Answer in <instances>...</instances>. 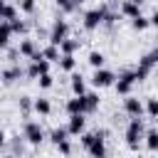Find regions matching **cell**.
<instances>
[{
  "label": "cell",
  "mask_w": 158,
  "mask_h": 158,
  "mask_svg": "<svg viewBox=\"0 0 158 158\" xmlns=\"http://www.w3.org/2000/svg\"><path fill=\"white\" fill-rule=\"evenodd\" d=\"M20 77H22V69H20V67H10V69L2 72V81H5V84H12V81L20 79Z\"/></svg>",
  "instance_id": "ac0fdd59"
},
{
  "label": "cell",
  "mask_w": 158,
  "mask_h": 158,
  "mask_svg": "<svg viewBox=\"0 0 158 158\" xmlns=\"http://www.w3.org/2000/svg\"><path fill=\"white\" fill-rule=\"evenodd\" d=\"M151 25H153V27H158V10L151 15Z\"/></svg>",
  "instance_id": "d590c367"
},
{
  "label": "cell",
  "mask_w": 158,
  "mask_h": 158,
  "mask_svg": "<svg viewBox=\"0 0 158 158\" xmlns=\"http://www.w3.org/2000/svg\"><path fill=\"white\" fill-rule=\"evenodd\" d=\"M17 52H20V57H27V59H32V57L37 54V44H35L32 40H27V37H25V40L20 42Z\"/></svg>",
  "instance_id": "7c38bea8"
},
{
  "label": "cell",
  "mask_w": 158,
  "mask_h": 158,
  "mask_svg": "<svg viewBox=\"0 0 158 158\" xmlns=\"http://www.w3.org/2000/svg\"><path fill=\"white\" fill-rule=\"evenodd\" d=\"M79 138H81V146H84V148L89 151V148H91V143H94V141L99 138V131H96V133H86V131H84V133H81Z\"/></svg>",
  "instance_id": "4316f807"
},
{
  "label": "cell",
  "mask_w": 158,
  "mask_h": 158,
  "mask_svg": "<svg viewBox=\"0 0 158 158\" xmlns=\"http://www.w3.org/2000/svg\"><path fill=\"white\" fill-rule=\"evenodd\" d=\"M35 111H37L40 116H47V114L52 111V104H49V99H35Z\"/></svg>",
  "instance_id": "d6986e66"
},
{
  "label": "cell",
  "mask_w": 158,
  "mask_h": 158,
  "mask_svg": "<svg viewBox=\"0 0 158 158\" xmlns=\"http://www.w3.org/2000/svg\"><path fill=\"white\" fill-rule=\"evenodd\" d=\"M81 2H89V0H77V5H81Z\"/></svg>",
  "instance_id": "f35d334b"
},
{
  "label": "cell",
  "mask_w": 158,
  "mask_h": 158,
  "mask_svg": "<svg viewBox=\"0 0 158 158\" xmlns=\"http://www.w3.org/2000/svg\"><path fill=\"white\" fill-rule=\"evenodd\" d=\"M89 156H91V158H106V143H104V133H101V131H99V138L91 143Z\"/></svg>",
  "instance_id": "30bf717a"
},
{
  "label": "cell",
  "mask_w": 158,
  "mask_h": 158,
  "mask_svg": "<svg viewBox=\"0 0 158 158\" xmlns=\"http://www.w3.org/2000/svg\"><path fill=\"white\" fill-rule=\"evenodd\" d=\"M12 153H15V156L22 153V143H20V141H12Z\"/></svg>",
  "instance_id": "e575fe53"
},
{
  "label": "cell",
  "mask_w": 158,
  "mask_h": 158,
  "mask_svg": "<svg viewBox=\"0 0 158 158\" xmlns=\"http://www.w3.org/2000/svg\"><path fill=\"white\" fill-rule=\"evenodd\" d=\"M104 62H106V57H104L101 52H91V54H89V64H91L94 69H101Z\"/></svg>",
  "instance_id": "d4e9b609"
},
{
  "label": "cell",
  "mask_w": 158,
  "mask_h": 158,
  "mask_svg": "<svg viewBox=\"0 0 158 158\" xmlns=\"http://www.w3.org/2000/svg\"><path fill=\"white\" fill-rule=\"evenodd\" d=\"M141 138H146V133H143V118L141 116H133L128 121V128H126V146L131 151H138Z\"/></svg>",
  "instance_id": "6da1fadb"
},
{
  "label": "cell",
  "mask_w": 158,
  "mask_h": 158,
  "mask_svg": "<svg viewBox=\"0 0 158 158\" xmlns=\"http://www.w3.org/2000/svg\"><path fill=\"white\" fill-rule=\"evenodd\" d=\"M20 12L32 15V12H35V0H20Z\"/></svg>",
  "instance_id": "1f68e13d"
},
{
  "label": "cell",
  "mask_w": 158,
  "mask_h": 158,
  "mask_svg": "<svg viewBox=\"0 0 158 158\" xmlns=\"http://www.w3.org/2000/svg\"><path fill=\"white\" fill-rule=\"evenodd\" d=\"M84 101H86V111H96V109H99V94L86 91V94H84Z\"/></svg>",
  "instance_id": "7402d4cb"
},
{
  "label": "cell",
  "mask_w": 158,
  "mask_h": 158,
  "mask_svg": "<svg viewBox=\"0 0 158 158\" xmlns=\"http://www.w3.org/2000/svg\"><path fill=\"white\" fill-rule=\"evenodd\" d=\"M67 114H69V116H72V114H86V101H84V96L69 99V101H67Z\"/></svg>",
  "instance_id": "9c48e42d"
},
{
  "label": "cell",
  "mask_w": 158,
  "mask_h": 158,
  "mask_svg": "<svg viewBox=\"0 0 158 158\" xmlns=\"http://www.w3.org/2000/svg\"><path fill=\"white\" fill-rule=\"evenodd\" d=\"M59 67H62L64 72H74V67H77V59H74V54H62V59H59Z\"/></svg>",
  "instance_id": "44dd1931"
},
{
  "label": "cell",
  "mask_w": 158,
  "mask_h": 158,
  "mask_svg": "<svg viewBox=\"0 0 158 158\" xmlns=\"http://www.w3.org/2000/svg\"><path fill=\"white\" fill-rule=\"evenodd\" d=\"M30 109H35V101H32L30 96H20V111H22V114H27Z\"/></svg>",
  "instance_id": "4dcf8cb0"
},
{
  "label": "cell",
  "mask_w": 158,
  "mask_h": 158,
  "mask_svg": "<svg viewBox=\"0 0 158 158\" xmlns=\"http://www.w3.org/2000/svg\"><path fill=\"white\" fill-rule=\"evenodd\" d=\"M121 15H126V17H138L141 15V5L138 2H133V0H123V5H121Z\"/></svg>",
  "instance_id": "4fadbf2b"
},
{
  "label": "cell",
  "mask_w": 158,
  "mask_h": 158,
  "mask_svg": "<svg viewBox=\"0 0 158 158\" xmlns=\"http://www.w3.org/2000/svg\"><path fill=\"white\" fill-rule=\"evenodd\" d=\"M57 151H59L62 156H69V153H72V146H69V138H67V141H62V143L57 146Z\"/></svg>",
  "instance_id": "836d02e7"
},
{
  "label": "cell",
  "mask_w": 158,
  "mask_h": 158,
  "mask_svg": "<svg viewBox=\"0 0 158 158\" xmlns=\"http://www.w3.org/2000/svg\"><path fill=\"white\" fill-rule=\"evenodd\" d=\"M37 81H40V86H42V89H49V86L54 84V79H52V74H49V72H47V74H42Z\"/></svg>",
  "instance_id": "d6a6232c"
},
{
  "label": "cell",
  "mask_w": 158,
  "mask_h": 158,
  "mask_svg": "<svg viewBox=\"0 0 158 158\" xmlns=\"http://www.w3.org/2000/svg\"><path fill=\"white\" fill-rule=\"evenodd\" d=\"M138 64H141V67H146V69H153V67L158 64V49H151L148 54H143V57L138 59Z\"/></svg>",
  "instance_id": "9a60e30c"
},
{
  "label": "cell",
  "mask_w": 158,
  "mask_h": 158,
  "mask_svg": "<svg viewBox=\"0 0 158 158\" xmlns=\"http://www.w3.org/2000/svg\"><path fill=\"white\" fill-rule=\"evenodd\" d=\"M67 136H69V131H67V128H54L49 138H52V143H54V146H59L62 141H67Z\"/></svg>",
  "instance_id": "484cf974"
},
{
  "label": "cell",
  "mask_w": 158,
  "mask_h": 158,
  "mask_svg": "<svg viewBox=\"0 0 158 158\" xmlns=\"http://www.w3.org/2000/svg\"><path fill=\"white\" fill-rule=\"evenodd\" d=\"M54 2H57L64 12H74V10L79 7V5H77V0H54Z\"/></svg>",
  "instance_id": "f1b7e54d"
},
{
  "label": "cell",
  "mask_w": 158,
  "mask_h": 158,
  "mask_svg": "<svg viewBox=\"0 0 158 158\" xmlns=\"http://www.w3.org/2000/svg\"><path fill=\"white\" fill-rule=\"evenodd\" d=\"M2 158H17V156H15V153H5Z\"/></svg>",
  "instance_id": "8d00e7d4"
},
{
  "label": "cell",
  "mask_w": 158,
  "mask_h": 158,
  "mask_svg": "<svg viewBox=\"0 0 158 158\" xmlns=\"http://www.w3.org/2000/svg\"><path fill=\"white\" fill-rule=\"evenodd\" d=\"M22 138H25L27 143H32V146H40V143L44 141V131H42V126H40L37 121H27L25 128H22Z\"/></svg>",
  "instance_id": "7a4b0ae2"
},
{
  "label": "cell",
  "mask_w": 158,
  "mask_h": 158,
  "mask_svg": "<svg viewBox=\"0 0 158 158\" xmlns=\"http://www.w3.org/2000/svg\"><path fill=\"white\" fill-rule=\"evenodd\" d=\"M148 25H151V17H143V15H138V17H133V20H131V27H133V30H138V32H141V30H146Z\"/></svg>",
  "instance_id": "cb8c5ba5"
},
{
  "label": "cell",
  "mask_w": 158,
  "mask_h": 158,
  "mask_svg": "<svg viewBox=\"0 0 158 158\" xmlns=\"http://www.w3.org/2000/svg\"><path fill=\"white\" fill-rule=\"evenodd\" d=\"M17 17H20V15H17V7H15L12 2H5V5H2V20H10V22H12V20H17Z\"/></svg>",
  "instance_id": "ffe728a7"
},
{
  "label": "cell",
  "mask_w": 158,
  "mask_h": 158,
  "mask_svg": "<svg viewBox=\"0 0 158 158\" xmlns=\"http://www.w3.org/2000/svg\"><path fill=\"white\" fill-rule=\"evenodd\" d=\"M146 148H148V151H158V131H156V128H151V131L146 133Z\"/></svg>",
  "instance_id": "603a6c76"
},
{
  "label": "cell",
  "mask_w": 158,
  "mask_h": 158,
  "mask_svg": "<svg viewBox=\"0 0 158 158\" xmlns=\"http://www.w3.org/2000/svg\"><path fill=\"white\" fill-rule=\"evenodd\" d=\"M15 32H12V25H10V20H2L0 22V47L2 49H7V44H10V37H12Z\"/></svg>",
  "instance_id": "8fae6325"
},
{
  "label": "cell",
  "mask_w": 158,
  "mask_h": 158,
  "mask_svg": "<svg viewBox=\"0 0 158 158\" xmlns=\"http://www.w3.org/2000/svg\"><path fill=\"white\" fill-rule=\"evenodd\" d=\"M123 109H126V114L133 118V116H143V111H146V106L141 104V99H136V96H126L123 99Z\"/></svg>",
  "instance_id": "ba28073f"
},
{
  "label": "cell",
  "mask_w": 158,
  "mask_h": 158,
  "mask_svg": "<svg viewBox=\"0 0 158 158\" xmlns=\"http://www.w3.org/2000/svg\"><path fill=\"white\" fill-rule=\"evenodd\" d=\"M133 2H138V5H143V2H146V0H133Z\"/></svg>",
  "instance_id": "74e56055"
},
{
  "label": "cell",
  "mask_w": 158,
  "mask_h": 158,
  "mask_svg": "<svg viewBox=\"0 0 158 158\" xmlns=\"http://www.w3.org/2000/svg\"><path fill=\"white\" fill-rule=\"evenodd\" d=\"M84 128H86V118H84V114H72V116H69V123H67L69 136H81Z\"/></svg>",
  "instance_id": "52a82bcc"
},
{
  "label": "cell",
  "mask_w": 158,
  "mask_h": 158,
  "mask_svg": "<svg viewBox=\"0 0 158 158\" xmlns=\"http://www.w3.org/2000/svg\"><path fill=\"white\" fill-rule=\"evenodd\" d=\"M10 25H12V32H15V35H25V32H27V25H25L20 17H17V20H12Z\"/></svg>",
  "instance_id": "f546056e"
},
{
  "label": "cell",
  "mask_w": 158,
  "mask_h": 158,
  "mask_svg": "<svg viewBox=\"0 0 158 158\" xmlns=\"http://www.w3.org/2000/svg\"><path fill=\"white\" fill-rule=\"evenodd\" d=\"M42 54H44V59H49V62H57V64H59V59H62V49H59L57 44H49V47H44V49H42Z\"/></svg>",
  "instance_id": "2e32d148"
},
{
  "label": "cell",
  "mask_w": 158,
  "mask_h": 158,
  "mask_svg": "<svg viewBox=\"0 0 158 158\" xmlns=\"http://www.w3.org/2000/svg\"><path fill=\"white\" fill-rule=\"evenodd\" d=\"M146 114L151 118H158V99H148L146 101Z\"/></svg>",
  "instance_id": "83f0119b"
},
{
  "label": "cell",
  "mask_w": 158,
  "mask_h": 158,
  "mask_svg": "<svg viewBox=\"0 0 158 158\" xmlns=\"http://www.w3.org/2000/svg\"><path fill=\"white\" fill-rule=\"evenodd\" d=\"M67 35H69V25H67V20H54V25H52V32H49V44H62L64 40H67Z\"/></svg>",
  "instance_id": "5b68a950"
},
{
  "label": "cell",
  "mask_w": 158,
  "mask_h": 158,
  "mask_svg": "<svg viewBox=\"0 0 158 158\" xmlns=\"http://www.w3.org/2000/svg\"><path fill=\"white\" fill-rule=\"evenodd\" d=\"M72 91H74V96H84L86 94V84H84V77L81 74H74L72 77Z\"/></svg>",
  "instance_id": "5bb4252c"
},
{
  "label": "cell",
  "mask_w": 158,
  "mask_h": 158,
  "mask_svg": "<svg viewBox=\"0 0 158 158\" xmlns=\"http://www.w3.org/2000/svg\"><path fill=\"white\" fill-rule=\"evenodd\" d=\"M79 44H81L79 40H69V37H67V40L59 44V49H62V54H74V52L79 49Z\"/></svg>",
  "instance_id": "e0dca14e"
},
{
  "label": "cell",
  "mask_w": 158,
  "mask_h": 158,
  "mask_svg": "<svg viewBox=\"0 0 158 158\" xmlns=\"http://www.w3.org/2000/svg\"><path fill=\"white\" fill-rule=\"evenodd\" d=\"M138 79H136V72H123V74H118V79H116V91L118 94H123V96H128V91H131V86L136 84Z\"/></svg>",
  "instance_id": "8992f818"
},
{
  "label": "cell",
  "mask_w": 158,
  "mask_h": 158,
  "mask_svg": "<svg viewBox=\"0 0 158 158\" xmlns=\"http://www.w3.org/2000/svg\"><path fill=\"white\" fill-rule=\"evenodd\" d=\"M104 20H106V7H94V10L84 12V30L91 32L99 25H104Z\"/></svg>",
  "instance_id": "3957f363"
},
{
  "label": "cell",
  "mask_w": 158,
  "mask_h": 158,
  "mask_svg": "<svg viewBox=\"0 0 158 158\" xmlns=\"http://www.w3.org/2000/svg\"><path fill=\"white\" fill-rule=\"evenodd\" d=\"M91 84L96 86V89H106V86H114L116 84V74L111 72V69H94V74H91Z\"/></svg>",
  "instance_id": "277c9868"
}]
</instances>
